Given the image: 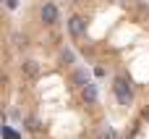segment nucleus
I'll return each instance as SVG.
<instances>
[{
	"label": "nucleus",
	"mask_w": 149,
	"mask_h": 139,
	"mask_svg": "<svg viewBox=\"0 0 149 139\" xmlns=\"http://www.w3.org/2000/svg\"><path fill=\"white\" fill-rule=\"evenodd\" d=\"M18 68H21V74H24V76H37V74H39V63H37V60H31V58H29V60H21V66H18Z\"/></svg>",
	"instance_id": "39448f33"
},
{
	"label": "nucleus",
	"mask_w": 149,
	"mask_h": 139,
	"mask_svg": "<svg viewBox=\"0 0 149 139\" xmlns=\"http://www.w3.org/2000/svg\"><path fill=\"white\" fill-rule=\"evenodd\" d=\"M39 18L52 26V24L58 21V5H55V3H45V5L39 8Z\"/></svg>",
	"instance_id": "7ed1b4c3"
},
{
	"label": "nucleus",
	"mask_w": 149,
	"mask_h": 139,
	"mask_svg": "<svg viewBox=\"0 0 149 139\" xmlns=\"http://www.w3.org/2000/svg\"><path fill=\"white\" fill-rule=\"evenodd\" d=\"M26 129H29V131H39V129H42V124H39V118H34V116H29V118H26Z\"/></svg>",
	"instance_id": "0eeeda50"
},
{
	"label": "nucleus",
	"mask_w": 149,
	"mask_h": 139,
	"mask_svg": "<svg viewBox=\"0 0 149 139\" xmlns=\"http://www.w3.org/2000/svg\"><path fill=\"white\" fill-rule=\"evenodd\" d=\"M73 81H76L79 87H86V84H89V74H86V68H76V71H73Z\"/></svg>",
	"instance_id": "423d86ee"
},
{
	"label": "nucleus",
	"mask_w": 149,
	"mask_h": 139,
	"mask_svg": "<svg viewBox=\"0 0 149 139\" xmlns=\"http://www.w3.org/2000/svg\"><path fill=\"white\" fill-rule=\"evenodd\" d=\"M60 60H63V63H73V53H71V50H63V53H60Z\"/></svg>",
	"instance_id": "6e6552de"
},
{
	"label": "nucleus",
	"mask_w": 149,
	"mask_h": 139,
	"mask_svg": "<svg viewBox=\"0 0 149 139\" xmlns=\"http://www.w3.org/2000/svg\"><path fill=\"white\" fill-rule=\"evenodd\" d=\"M81 97H84L86 105H97V84L89 81L86 87H81Z\"/></svg>",
	"instance_id": "20e7f679"
},
{
	"label": "nucleus",
	"mask_w": 149,
	"mask_h": 139,
	"mask_svg": "<svg viewBox=\"0 0 149 139\" xmlns=\"http://www.w3.org/2000/svg\"><path fill=\"white\" fill-rule=\"evenodd\" d=\"M68 32H71V37L81 39V37L86 34V18H84V16H71V18H68Z\"/></svg>",
	"instance_id": "f03ea898"
},
{
	"label": "nucleus",
	"mask_w": 149,
	"mask_h": 139,
	"mask_svg": "<svg viewBox=\"0 0 149 139\" xmlns=\"http://www.w3.org/2000/svg\"><path fill=\"white\" fill-rule=\"evenodd\" d=\"M113 95H115V100H118L123 108H128V105L134 102V87H131V81H128L126 76H115V81H113Z\"/></svg>",
	"instance_id": "f257e3e1"
},
{
	"label": "nucleus",
	"mask_w": 149,
	"mask_h": 139,
	"mask_svg": "<svg viewBox=\"0 0 149 139\" xmlns=\"http://www.w3.org/2000/svg\"><path fill=\"white\" fill-rule=\"evenodd\" d=\"M5 5H8V8H10V11H13V8H16V5H18V0H5Z\"/></svg>",
	"instance_id": "1a4fd4ad"
}]
</instances>
